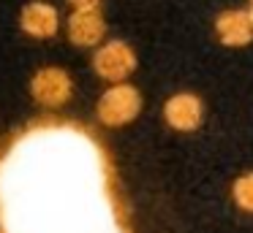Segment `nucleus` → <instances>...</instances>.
<instances>
[{
    "label": "nucleus",
    "mask_w": 253,
    "mask_h": 233,
    "mask_svg": "<svg viewBox=\"0 0 253 233\" xmlns=\"http://www.w3.org/2000/svg\"><path fill=\"white\" fill-rule=\"evenodd\" d=\"M234 200L240 203V209L253 211V173H245L234 182Z\"/></svg>",
    "instance_id": "obj_9"
},
{
    "label": "nucleus",
    "mask_w": 253,
    "mask_h": 233,
    "mask_svg": "<svg viewBox=\"0 0 253 233\" xmlns=\"http://www.w3.org/2000/svg\"><path fill=\"white\" fill-rule=\"evenodd\" d=\"M139 111H142V95L136 87L126 84V81L112 84L98 100V119L109 128L128 125L131 119L139 117Z\"/></svg>",
    "instance_id": "obj_2"
},
{
    "label": "nucleus",
    "mask_w": 253,
    "mask_h": 233,
    "mask_svg": "<svg viewBox=\"0 0 253 233\" xmlns=\"http://www.w3.org/2000/svg\"><path fill=\"white\" fill-rule=\"evenodd\" d=\"M93 68L101 79L120 84L136 70V52L126 41H106L98 43L93 54Z\"/></svg>",
    "instance_id": "obj_3"
},
{
    "label": "nucleus",
    "mask_w": 253,
    "mask_h": 233,
    "mask_svg": "<svg viewBox=\"0 0 253 233\" xmlns=\"http://www.w3.org/2000/svg\"><path fill=\"white\" fill-rule=\"evenodd\" d=\"M30 92L33 98L46 108H57L71 98V76L63 68H55V65H46V68H39L30 81Z\"/></svg>",
    "instance_id": "obj_4"
},
{
    "label": "nucleus",
    "mask_w": 253,
    "mask_h": 233,
    "mask_svg": "<svg viewBox=\"0 0 253 233\" xmlns=\"http://www.w3.org/2000/svg\"><path fill=\"white\" fill-rule=\"evenodd\" d=\"M245 14H248V19H251V25H253V0L248 3V11H245Z\"/></svg>",
    "instance_id": "obj_11"
},
{
    "label": "nucleus",
    "mask_w": 253,
    "mask_h": 233,
    "mask_svg": "<svg viewBox=\"0 0 253 233\" xmlns=\"http://www.w3.org/2000/svg\"><path fill=\"white\" fill-rule=\"evenodd\" d=\"M202 114H204L202 100L193 92L171 95L164 106V117L174 130H196L202 125Z\"/></svg>",
    "instance_id": "obj_7"
},
{
    "label": "nucleus",
    "mask_w": 253,
    "mask_h": 233,
    "mask_svg": "<svg viewBox=\"0 0 253 233\" xmlns=\"http://www.w3.org/2000/svg\"><path fill=\"white\" fill-rule=\"evenodd\" d=\"M215 35L223 46H248L253 41V25L245 11L231 8L215 19Z\"/></svg>",
    "instance_id": "obj_8"
},
{
    "label": "nucleus",
    "mask_w": 253,
    "mask_h": 233,
    "mask_svg": "<svg viewBox=\"0 0 253 233\" xmlns=\"http://www.w3.org/2000/svg\"><path fill=\"white\" fill-rule=\"evenodd\" d=\"M3 233H123L101 146L77 125H39L0 163Z\"/></svg>",
    "instance_id": "obj_1"
},
{
    "label": "nucleus",
    "mask_w": 253,
    "mask_h": 233,
    "mask_svg": "<svg viewBox=\"0 0 253 233\" xmlns=\"http://www.w3.org/2000/svg\"><path fill=\"white\" fill-rule=\"evenodd\" d=\"M68 38L77 46H98L106 35V22L104 14L98 11V5L90 8H74V14L68 16Z\"/></svg>",
    "instance_id": "obj_5"
},
{
    "label": "nucleus",
    "mask_w": 253,
    "mask_h": 233,
    "mask_svg": "<svg viewBox=\"0 0 253 233\" xmlns=\"http://www.w3.org/2000/svg\"><path fill=\"white\" fill-rule=\"evenodd\" d=\"M19 27H22V33H28L30 38H39V41L55 38V33L60 30V14L52 3L33 0L19 14Z\"/></svg>",
    "instance_id": "obj_6"
},
{
    "label": "nucleus",
    "mask_w": 253,
    "mask_h": 233,
    "mask_svg": "<svg viewBox=\"0 0 253 233\" xmlns=\"http://www.w3.org/2000/svg\"><path fill=\"white\" fill-rule=\"evenodd\" d=\"M71 5H77V8H90V5H98L101 0H68Z\"/></svg>",
    "instance_id": "obj_10"
}]
</instances>
